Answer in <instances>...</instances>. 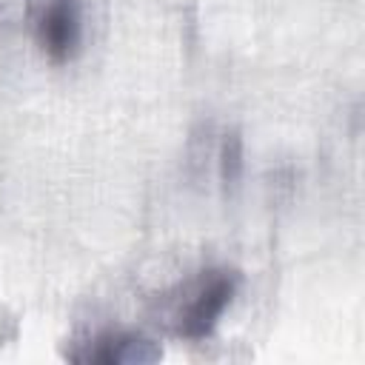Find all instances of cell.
Listing matches in <instances>:
<instances>
[{
    "instance_id": "6da1fadb",
    "label": "cell",
    "mask_w": 365,
    "mask_h": 365,
    "mask_svg": "<svg viewBox=\"0 0 365 365\" xmlns=\"http://www.w3.org/2000/svg\"><path fill=\"white\" fill-rule=\"evenodd\" d=\"M240 285V274L228 268L200 271L180 288V297L171 305V331L182 339H205L225 308L231 305Z\"/></svg>"
},
{
    "instance_id": "7a4b0ae2",
    "label": "cell",
    "mask_w": 365,
    "mask_h": 365,
    "mask_svg": "<svg viewBox=\"0 0 365 365\" xmlns=\"http://www.w3.org/2000/svg\"><path fill=\"white\" fill-rule=\"evenodd\" d=\"M37 46L54 60L66 63L74 57L83 37L80 0H37L31 11Z\"/></svg>"
},
{
    "instance_id": "3957f363",
    "label": "cell",
    "mask_w": 365,
    "mask_h": 365,
    "mask_svg": "<svg viewBox=\"0 0 365 365\" xmlns=\"http://www.w3.org/2000/svg\"><path fill=\"white\" fill-rule=\"evenodd\" d=\"M163 356V348L140 334L125 331H108L88 342H83L80 351H71L68 359L74 362H103V365H148Z\"/></svg>"
},
{
    "instance_id": "277c9868",
    "label": "cell",
    "mask_w": 365,
    "mask_h": 365,
    "mask_svg": "<svg viewBox=\"0 0 365 365\" xmlns=\"http://www.w3.org/2000/svg\"><path fill=\"white\" fill-rule=\"evenodd\" d=\"M242 174V140L240 134H228L220 148V177L222 182H234Z\"/></svg>"
}]
</instances>
